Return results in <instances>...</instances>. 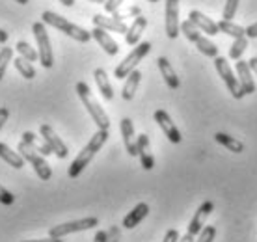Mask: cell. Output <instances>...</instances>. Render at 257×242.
I'll list each match as a JSON object with an SVG mask.
<instances>
[{
  "label": "cell",
  "mask_w": 257,
  "mask_h": 242,
  "mask_svg": "<svg viewBox=\"0 0 257 242\" xmlns=\"http://www.w3.org/2000/svg\"><path fill=\"white\" fill-rule=\"evenodd\" d=\"M106 140H108V131H103V129H99V131L91 136V140L88 142V146L84 147L82 151L78 153L77 159L71 162L69 172H67L71 179L78 177V175L84 172V168H86V166L93 160V157L97 155V151L104 146V142H106Z\"/></svg>",
  "instance_id": "1"
},
{
  "label": "cell",
  "mask_w": 257,
  "mask_h": 242,
  "mask_svg": "<svg viewBox=\"0 0 257 242\" xmlns=\"http://www.w3.org/2000/svg\"><path fill=\"white\" fill-rule=\"evenodd\" d=\"M41 21H43L45 25L56 28L58 32H64L65 36L73 38L75 41H78V43H88L91 39V32L84 30L82 26L73 25V23H69L65 17H62V15H58V13H54V12H43L41 13Z\"/></svg>",
  "instance_id": "2"
},
{
  "label": "cell",
  "mask_w": 257,
  "mask_h": 242,
  "mask_svg": "<svg viewBox=\"0 0 257 242\" xmlns=\"http://www.w3.org/2000/svg\"><path fill=\"white\" fill-rule=\"evenodd\" d=\"M75 89H77V93H78V97H80L82 104L86 106V110H88V114L91 115V119L95 121L97 127L103 129V131H108V129H110L108 115H106V112L103 110V106L95 101V97L91 95L90 86H88L86 82H77Z\"/></svg>",
  "instance_id": "3"
},
{
  "label": "cell",
  "mask_w": 257,
  "mask_h": 242,
  "mask_svg": "<svg viewBox=\"0 0 257 242\" xmlns=\"http://www.w3.org/2000/svg\"><path fill=\"white\" fill-rule=\"evenodd\" d=\"M181 32L185 34V38H187L190 43H194L198 47V51L201 52L203 56H209V58L218 56V47L212 43L211 39H207L205 36L201 34V30H198L188 19L181 23Z\"/></svg>",
  "instance_id": "4"
},
{
  "label": "cell",
  "mask_w": 257,
  "mask_h": 242,
  "mask_svg": "<svg viewBox=\"0 0 257 242\" xmlns=\"http://www.w3.org/2000/svg\"><path fill=\"white\" fill-rule=\"evenodd\" d=\"M149 52H151V43H149V41L138 43L135 49H133V52H128L127 56H125V60H123L121 64L116 67V71H114V77L119 78V80L127 78L128 75L136 69V65L140 64L142 60L148 56Z\"/></svg>",
  "instance_id": "5"
},
{
  "label": "cell",
  "mask_w": 257,
  "mask_h": 242,
  "mask_svg": "<svg viewBox=\"0 0 257 242\" xmlns=\"http://www.w3.org/2000/svg\"><path fill=\"white\" fill-rule=\"evenodd\" d=\"M17 151H19V155L25 159V162H28V164L32 166L34 172L38 173V177L41 179V181H49V179L52 177V170H51V166L47 164L45 157L39 155L38 151H34L26 142H23V140L19 142Z\"/></svg>",
  "instance_id": "6"
},
{
  "label": "cell",
  "mask_w": 257,
  "mask_h": 242,
  "mask_svg": "<svg viewBox=\"0 0 257 242\" xmlns=\"http://www.w3.org/2000/svg\"><path fill=\"white\" fill-rule=\"evenodd\" d=\"M32 32H34V36H36V41H38L39 64L43 65L45 69H51L52 65H54V54H52L51 39H49V34H47L45 23H43V21L34 23Z\"/></svg>",
  "instance_id": "7"
},
{
  "label": "cell",
  "mask_w": 257,
  "mask_h": 242,
  "mask_svg": "<svg viewBox=\"0 0 257 242\" xmlns=\"http://www.w3.org/2000/svg\"><path fill=\"white\" fill-rule=\"evenodd\" d=\"M212 210H214V203L212 201H203V203L199 205V209L196 210V214L192 216L190 223H188V229L185 233L183 238H179V242H194L196 240V236L201 233V229L205 227V220L209 218Z\"/></svg>",
  "instance_id": "8"
},
{
  "label": "cell",
  "mask_w": 257,
  "mask_h": 242,
  "mask_svg": "<svg viewBox=\"0 0 257 242\" xmlns=\"http://www.w3.org/2000/svg\"><path fill=\"white\" fill-rule=\"evenodd\" d=\"M214 67H216V73L220 75V78L224 80L227 91L231 93L233 99H242L244 97V91L240 89V84H238V78L233 75V69L229 67L227 60L224 56H216L214 58Z\"/></svg>",
  "instance_id": "9"
},
{
  "label": "cell",
  "mask_w": 257,
  "mask_h": 242,
  "mask_svg": "<svg viewBox=\"0 0 257 242\" xmlns=\"http://www.w3.org/2000/svg\"><path fill=\"white\" fill-rule=\"evenodd\" d=\"M95 225H99V220H97L95 216L80 218V220H73V222H65V223H60V225L51 227V229H49V236H54V238H64L65 235H71V233L93 229Z\"/></svg>",
  "instance_id": "10"
},
{
  "label": "cell",
  "mask_w": 257,
  "mask_h": 242,
  "mask_svg": "<svg viewBox=\"0 0 257 242\" xmlns=\"http://www.w3.org/2000/svg\"><path fill=\"white\" fill-rule=\"evenodd\" d=\"M39 134L43 136V140L49 144V147L52 149V153L56 155L58 159H65V157L69 155V149H67V146L62 142V138H60L58 134L54 133V129H52L51 125L43 123V125L39 127Z\"/></svg>",
  "instance_id": "11"
},
{
  "label": "cell",
  "mask_w": 257,
  "mask_h": 242,
  "mask_svg": "<svg viewBox=\"0 0 257 242\" xmlns=\"http://www.w3.org/2000/svg\"><path fill=\"white\" fill-rule=\"evenodd\" d=\"M179 32V0H166V36L170 39H175Z\"/></svg>",
  "instance_id": "12"
},
{
  "label": "cell",
  "mask_w": 257,
  "mask_h": 242,
  "mask_svg": "<svg viewBox=\"0 0 257 242\" xmlns=\"http://www.w3.org/2000/svg\"><path fill=\"white\" fill-rule=\"evenodd\" d=\"M155 121L159 123V127L162 129V133L166 134L168 140L172 142V144H181L183 136H181L179 129L175 127V123L172 121V117H170L166 110H157L155 112Z\"/></svg>",
  "instance_id": "13"
},
{
  "label": "cell",
  "mask_w": 257,
  "mask_h": 242,
  "mask_svg": "<svg viewBox=\"0 0 257 242\" xmlns=\"http://www.w3.org/2000/svg\"><path fill=\"white\" fill-rule=\"evenodd\" d=\"M188 21H190V23H192V25L196 26L198 30L205 32L207 36H216V34H220L218 25H216V23H214L211 17L203 15V13L198 12V10H192V12L188 13Z\"/></svg>",
  "instance_id": "14"
},
{
  "label": "cell",
  "mask_w": 257,
  "mask_h": 242,
  "mask_svg": "<svg viewBox=\"0 0 257 242\" xmlns=\"http://www.w3.org/2000/svg\"><path fill=\"white\" fill-rule=\"evenodd\" d=\"M119 131H121L123 144H125L127 153L131 155V157H138V149H136V134H135L133 119H131V117H123L121 123H119Z\"/></svg>",
  "instance_id": "15"
},
{
  "label": "cell",
  "mask_w": 257,
  "mask_h": 242,
  "mask_svg": "<svg viewBox=\"0 0 257 242\" xmlns=\"http://www.w3.org/2000/svg\"><path fill=\"white\" fill-rule=\"evenodd\" d=\"M235 69H237L240 89L244 91V95H251V93L255 91V82H253V78H251V71H250L248 62H244V60H237Z\"/></svg>",
  "instance_id": "16"
},
{
  "label": "cell",
  "mask_w": 257,
  "mask_h": 242,
  "mask_svg": "<svg viewBox=\"0 0 257 242\" xmlns=\"http://www.w3.org/2000/svg\"><path fill=\"white\" fill-rule=\"evenodd\" d=\"M136 149H138V157H140L142 168L144 170H153L155 168V159L151 155V146H149L148 134H140L136 136Z\"/></svg>",
  "instance_id": "17"
},
{
  "label": "cell",
  "mask_w": 257,
  "mask_h": 242,
  "mask_svg": "<svg viewBox=\"0 0 257 242\" xmlns=\"http://www.w3.org/2000/svg\"><path fill=\"white\" fill-rule=\"evenodd\" d=\"M93 26L97 28H103V30H108V32H117V34H127L128 26L125 25V21H117L114 17H104V15H93Z\"/></svg>",
  "instance_id": "18"
},
{
  "label": "cell",
  "mask_w": 257,
  "mask_h": 242,
  "mask_svg": "<svg viewBox=\"0 0 257 242\" xmlns=\"http://www.w3.org/2000/svg\"><path fill=\"white\" fill-rule=\"evenodd\" d=\"M91 38L95 39L97 43L103 47V51L108 54V56H116L117 52H119V47H117V43L114 41V39L110 38L108 32L106 30H103V28H93L91 30Z\"/></svg>",
  "instance_id": "19"
},
{
  "label": "cell",
  "mask_w": 257,
  "mask_h": 242,
  "mask_svg": "<svg viewBox=\"0 0 257 242\" xmlns=\"http://www.w3.org/2000/svg\"><path fill=\"white\" fill-rule=\"evenodd\" d=\"M157 65H159V69H161L162 78H164V82L168 84V88H172V89L179 88L181 80H179V77H177V73L174 71V67H172V64L168 62V58L161 56L157 60Z\"/></svg>",
  "instance_id": "20"
},
{
  "label": "cell",
  "mask_w": 257,
  "mask_h": 242,
  "mask_svg": "<svg viewBox=\"0 0 257 242\" xmlns=\"http://www.w3.org/2000/svg\"><path fill=\"white\" fill-rule=\"evenodd\" d=\"M148 214H149V205L148 203H138L135 209L128 212L127 216L123 218L121 225L125 227V229H135L136 225H138L144 218L148 216Z\"/></svg>",
  "instance_id": "21"
},
{
  "label": "cell",
  "mask_w": 257,
  "mask_h": 242,
  "mask_svg": "<svg viewBox=\"0 0 257 242\" xmlns=\"http://www.w3.org/2000/svg\"><path fill=\"white\" fill-rule=\"evenodd\" d=\"M146 26H148V19H146L144 15H138V17L133 21V25L128 26L127 34H125V41H127V45H138L142 34H144V30H146Z\"/></svg>",
  "instance_id": "22"
},
{
  "label": "cell",
  "mask_w": 257,
  "mask_h": 242,
  "mask_svg": "<svg viewBox=\"0 0 257 242\" xmlns=\"http://www.w3.org/2000/svg\"><path fill=\"white\" fill-rule=\"evenodd\" d=\"M23 142H26L28 146L32 147L34 151H38V153L43 155V157H49V155H52V149L49 147V144L43 140V136H38V134L26 131V133H23Z\"/></svg>",
  "instance_id": "23"
},
{
  "label": "cell",
  "mask_w": 257,
  "mask_h": 242,
  "mask_svg": "<svg viewBox=\"0 0 257 242\" xmlns=\"http://www.w3.org/2000/svg\"><path fill=\"white\" fill-rule=\"evenodd\" d=\"M93 77H95L97 88H99V91H101L103 99L112 101V99H114V89H112V84H110V80H108L106 71H104L103 67H97V69L93 71Z\"/></svg>",
  "instance_id": "24"
},
{
  "label": "cell",
  "mask_w": 257,
  "mask_h": 242,
  "mask_svg": "<svg viewBox=\"0 0 257 242\" xmlns=\"http://www.w3.org/2000/svg\"><path fill=\"white\" fill-rule=\"evenodd\" d=\"M140 80H142V73L138 69H135L127 78H125V84H123V89H121L123 101H133V97H135L136 89H138Z\"/></svg>",
  "instance_id": "25"
},
{
  "label": "cell",
  "mask_w": 257,
  "mask_h": 242,
  "mask_svg": "<svg viewBox=\"0 0 257 242\" xmlns=\"http://www.w3.org/2000/svg\"><path fill=\"white\" fill-rule=\"evenodd\" d=\"M0 159L4 160V162H8L10 166H13L15 170H21V168L25 166V159L19 155V151H12V149H10L6 144H2V142H0Z\"/></svg>",
  "instance_id": "26"
},
{
  "label": "cell",
  "mask_w": 257,
  "mask_h": 242,
  "mask_svg": "<svg viewBox=\"0 0 257 242\" xmlns=\"http://www.w3.org/2000/svg\"><path fill=\"white\" fill-rule=\"evenodd\" d=\"M214 140L218 142L220 146L227 147V151H231V153H242L244 151V144L242 142L235 140L233 136H227L225 133H216L214 134Z\"/></svg>",
  "instance_id": "27"
},
{
  "label": "cell",
  "mask_w": 257,
  "mask_h": 242,
  "mask_svg": "<svg viewBox=\"0 0 257 242\" xmlns=\"http://www.w3.org/2000/svg\"><path fill=\"white\" fill-rule=\"evenodd\" d=\"M218 25V30L220 32H224L225 36H229V38L237 39V38H246V30L242 28V26L235 25L233 21H225L222 19L220 23H216Z\"/></svg>",
  "instance_id": "28"
},
{
  "label": "cell",
  "mask_w": 257,
  "mask_h": 242,
  "mask_svg": "<svg viewBox=\"0 0 257 242\" xmlns=\"http://www.w3.org/2000/svg\"><path fill=\"white\" fill-rule=\"evenodd\" d=\"M13 65H15V69L21 73V77L26 78V80H32L36 77V69H34V65L30 62H26L25 58H15L13 60Z\"/></svg>",
  "instance_id": "29"
},
{
  "label": "cell",
  "mask_w": 257,
  "mask_h": 242,
  "mask_svg": "<svg viewBox=\"0 0 257 242\" xmlns=\"http://www.w3.org/2000/svg\"><path fill=\"white\" fill-rule=\"evenodd\" d=\"M15 51L19 52L21 58H25L26 62H38L39 60V54L38 51L34 49V47H30V43H26V41H19V43L15 45Z\"/></svg>",
  "instance_id": "30"
},
{
  "label": "cell",
  "mask_w": 257,
  "mask_h": 242,
  "mask_svg": "<svg viewBox=\"0 0 257 242\" xmlns=\"http://www.w3.org/2000/svg\"><path fill=\"white\" fill-rule=\"evenodd\" d=\"M246 47H248V39L237 38L235 41H233L231 49H229V58H231V60H240L246 51Z\"/></svg>",
  "instance_id": "31"
},
{
  "label": "cell",
  "mask_w": 257,
  "mask_h": 242,
  "mask_svg": "<svg viewBox=\"0 0 257 242\" xmlns=\"http://www.w3.org/2000/svg\"><path fill=\"white\" fill-rule=\"evenodd\" d=\"M13 60V49L12 47H4L2 51H0V80L4 77V73L8 69V64Z\"/></svg>",
  "instance_id": "32"
},
{
  "label": "cell",
  "mask_w": 257,
  "mask_h": 242,
  "mask_svg": "<svg viewBox=\"0 0 257 242\" xmlns=\"http://www.w3.org/2000/svg\"><path fill=\"white\" fill-rule=\"evenodd\" d=\"M214 236H216V227H214V225H205V227L201 229V233L196 236L194 242H212Z\"/></svg>",
  "instance_id": "33"
},
{
  "label": "cell",
  "mask_w": 257,
  "mask_h": 242,
  "mask_svg": "<svg viewBox=\"0 0 257 242\" xmlns=\"http://www.w3.org/2000/svg\"><path fill=\"white\" fill-rule=\"evenodd\" d=\"M237 8H238V0H227L224 6V13H222V17L225 21H231L235 17V13H237Z\"/></svg>",
  "instance_id": "34"
},
{
  "label": "cell",
  "mask_w": 257,
  "mask_h": 242,
  "mask_svg": "<svg viewBox=\"0 0 257 242\" xmlns=\"http://www.w3.org/2000/svg\"><path fill=\"white\" fill-rule=\"evenodd\" d=\"M13 201H15V196L0 185V203H2V205H13Z\"/></svg>",
  "instance_id": "35"
},
{
  "label": "cell",
  "mask_w": 257,
  "mask_h": 242,
  "mask_svg": "<svg viewBox=\"0 0 257 242\" xmlns=\"http://www.w3.org/2000/svg\"><path fill=\"white\" fill-rule=\"evenodd\" d=\"M125 0H106L103 6H104V12H108V13H114L119 10V6H121Z\"/></svg>",
  "instance_id": "36"
},
{
  "label": "cell",
  "mask_w": 257,
  "mask_h": 242,
  "mask_svg": "<svg viewBox=\"0 0 257 242\" xmlns=\"http://www.w3.org/2000/svg\"><path fill=\"white\" fill-rule=\"evenodd\" d=\"M106 242H119V227L117 225H112L106 231Z\"/></svg>",
  "instance_id": "37"
},
{
  "label": "cell",
  "mask_w": 257,
  "mask_h": 242,
  "mask_svg": "<svg viewBox=\"0 0 257 242\" xmlns=\"http://www.w3.org/2000/svg\"><path fill=\"white\" fill-rule=\"evenodd\" d=\"M179 238H181L179 231H177V229H170L166 235H164V240H162V242H179Z\"/></svg>",
  "instance_id": "38"
},
{
  "label": "cell",
  "mask_w": 257,
  "mask_h": 242,
  "mask_svg": "<svg viewBox=\"0 0 257 242\" xmlns=\"http://www.w3.org/2000/svg\"><path fill=\"white\" fill-rule=\"evenodd\" d=\"M8 117H10V110H8L6 106H0V129L4 127V123L8 121Z\"/></svg>",
  "instance_id": "39"
},
{
  "label": "cell",
  "mask_w": 257,
  "mask_h": 242,
  "mask_svg": "<svg viewBox=\"0 0 257 242\" xmlns=\"http://www.w3.org/2000/svg\"><path fill=\"white\" fill-rule=\"evenodd\" d=\"M246 30V38H251V39H257V23H253V25H250L248 28H244Z\"/></svg>",
  "instance_id": "40"
},
{
  "label": "cell",
  "mask_w": 257,
  "mask_h": 242,
  "mask_svg": "<svg viewBox=\"0 0 257 242\" xmlns=\"http://www.w3.org/2000/svg\"><path fill=\"white\" fill-rule=\"evenodd\" d=\"M93 242H106V231H97Z\"/></svg>",
  "instance_id": "41"
},
{
  "label": "cell",
  "mask_w": 257,
  "mask_h": 242,
  "mask_svg": "<svg viewBox=\"0 0 257 242\" xmlns=\"http://www.w3.org/2000/svg\"><path fill=\"white\" fill-rule=\"evenodd\" d=\"M23 242H64V240H62V238L49 236V238H34V240H23Z\"/></svg>",
  "instance_id": "42"
},
{
  "label": "cell",
  "mask_w": 257,
  "mask_h": 242,
  "mask_svg": "<svg viewBox=\"0 0 257 242\" xmlns=\"http://www.w3.org/2000/svg\"><path fill=\"white\" fill-rule=\"evenodd\" d=\"M248 65H250V71H251V73H255V75H257V56L251 58L250 62H248Z\"/></svg>",
  "instance_id": "43"
},
{
  "label": "cell",
  "mask_w": 257,
  "mask_h": 242,
  "mask_svg": "<svg viewBox=\"0 0 257 242\" xmlns=\"http://www.w3.org/2000/svg\"><path fill=\"white\" fill-rule=\"evenodd\" d=\"M8 38H10V36H8L6 30H2V28H0V43H6Z\"/></svg>",
  "instance_id": "44"
},
{
  "label": "cell",
  "mask_w": 257,
  "mask_h": 242,
  "mask_svg": "<svg viewBox=\"0 0 257 242\" xmlns=\"http://www.w3.org/2000/svg\"><path fill=\"white\" fill-rule=\"evenodd\" d=\"M60 2H62L64 6H67V8H73V6H75V0H60Z\"/></svg>",
  "instance_id": "45"
},
{
  "label": "cell",
  "mask_w": 257,
  "mask_h": 242,
  "mask_svg": "<svg viewBox=\"0 0 257 242\" xmlns=\"http://www.w3.org/2000/svg\"><path fill=\"white\" fill-rule=\"evenodd\" d=\"M15 2H19L21 6H26V4H28V2H30V0H15Z\"/></svg>",
  "instance_id": "46"
},
{
  "label": "cell",
  "mask_w": 257,
  "mask_h": 242,
  "mask_svg": "<svg viewBox=\"0 0 257 242\" xmlns=\"http://www.w3.org/2000/svg\"><path fill=\"white\" fill-rule=\"evenodd\" d=\"M90 2H93V4H104L106 0H90Z\"/></svg>",
  "instance_id": "47"
},
{
  "label": "cell",
  "mask_w": 257,
  "mask_h": 242,
  "mask_svg": "<svg viewBox=\"0 0 257 242\" xmlns=\"http://www.w3.org/2000/svg\"><path fill=\"white\" fill-rule=\"evenodd\" d=\"M149 2H153V4H155V2H159V0H149Z\"/></svg>",
  "instance_id": "48"
}]
</instances>
